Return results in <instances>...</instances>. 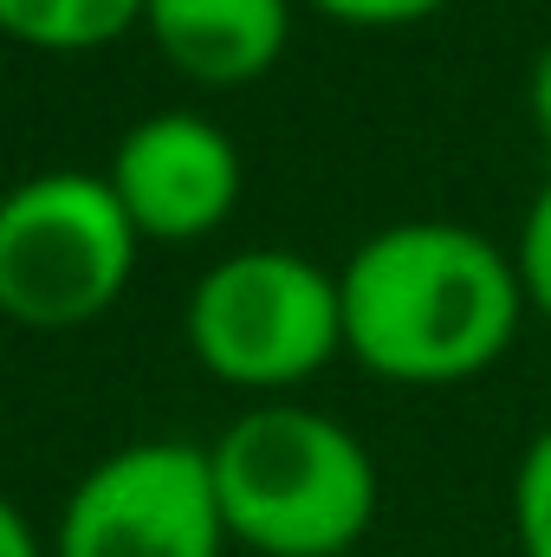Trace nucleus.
Segmentation results:
<instances>
[{"label":"nucleus","mask_w":551,"mask_h":557,"mask_svg":"<svg viewBox=\"0 0 551 557\" xmlns=\"http://www.w3.org/2000/svg\"><path fill=\"white\" fill-rule=\"evenodd\" d=\"M526 111H532V131L546 143L551 156V39L539 46V59H532V78H526Z\"/></svg>","instance_id":"nucleus-13"},{"label":"nucleus","mask_w":551,"mask_h":557,"mask_svg":"<svg viewBox=\"0 0 551 557\" xmlns=\"http://www.w3.org/2000/svg\"><path fill=\"white\" fill-rule=\"evenodd\" d=\"M105 182L118 208L131 214L137 240H208L215 227H228L247 169H241L234 137L215 117L149 111L118 137Z\"/></svg>","instance_id":"nucleus-6"},{"label":"nucleus","mask_w":551,"mask_h":557,"mask_svg":"<svg viewBox=\"0 0 551 557\" xmlns=\"http://www.w3.org/2000/svg\"><path fill=\"white\" fill-rule=\"evenodd\" d=\"M305 7L338 26H415V20H434L448 0H305Z\"/></svg>","instance_id":"nucleus-11"},{"label":"nucleus","mask_w":551,"mask_h":557,"mask_svg":"<svg viewBox=\"0 0 551 557\" xmlns=\"http://www.w3.org/2000/svg\"><path fill=\"white\" fill-rule=\"evenodd\" d=\"M344 357L403 389H448L493 370L526 305L513 247L467 221H396L338 267Z\"/></svg>","instance_id":"nucleus-1"},{"label":"nucleus","mask_w":551,"mask_h":557,"mask_svg":"<svg viewBox=\"0 0 551 557\" xmlns=\"http://www.w3.org/2000/svg\"><path fill=\"white\" fill-rule=\"evenodd\" d=\"M292 7L298 0H143L137 33H149L162 65L188 85L234 91L285 59Z\"/></svg>","instance_id":"nucleus-7"},{"label":"nucleus","mask_w":551,"mask_h":557,"mask_svg":"<svg viewBox=\"0 0 551 557\" xmlns=\"http://www.w3.org/2000/svg\"><path fill=\"white\" fill-rule=\"evenodd\" d=\"M513 539L519 557H551V421L526 441L513 473Z\"/></svg>","instance_id":"nucleus-9"},{"label":"nucleus","mask_w":551,"mask_h":557,"mask_svg":"<svg viewBox=\"0 0 551 557\" xmlns=\"http://www.w3.org/2000/svg\"><path fill=\"white\" fill-rule=\"evenodd\" d=\"M513 267H519V285H526V305L551 324V175L539 182V195H532V208L519 221Z\"/></svg>","instance_id":"nucleus-10"},{"label":"nucleus","mask_w":551,"mask_h":557,"mask_svg":"<svg viewBox=\"0 0 551 557\" xmlns=\"http://www.w3.org/2000/svg\"><path fill=\"white\" fill-rule=\"evenodd\" d=\"M137 227L105 169H46L0 195V318L26 331L98 324L137 273Z\"/></svg>","instance_id":"nucleus-4"},{"label":"nucleus","mask_w":551,"mask_h":557,"mask_svg":"<svg viewBox=\"0 0 551 557\" xmlns=\"http://www.w3.org/2000/svg\"><path fill=\"white\" fill-rule=\"evenodd\" d=\"M143 26V0H0V33L33 52H98Z\"/></svg>","instance_id":"nucleus-8"},{"label":"nucleus","mask_w":551,"mask_h":557,"mask_svg":"<svg viewBox=\"0 0 551 557\" xmlns=\"http://www.w3.org/2000/svg\"><path fill=\"white\" fill-rule=\"evenodd\" d=\"M46 545L52 557H228L208 447L169 434L111 447L78 473Z\"/></svg>","instance_id":"nucleus-5"},{"label":"nucleus","mask_w":551,"mask_h":557,"mask_svg":"<svg viewBox=\"0 0 551 557\" xmlns=\"http://www.w3.org/2000/svg\"><path fill=\"white\" fill-rule=\"evenodd\" d=\"M0 557H52V545L26 525V512L0 493Z\"/></svg>","instance_id":"nucleus-12"},{"label":"nucleus","mask_w":551,"mask_h":557,"mask_svg":"<svg viewBox=\"0 0 551 557\" xmlns=\"http://www.w3.org/2000/svg\"><path fill=\"white\" fill-rule=\"evenodd\" d=\"M228 539L254 557H351L383 506L370 447L325 409L254 403L208 441Z\"/></svg>","instance_id":"nucleus-2"},{"label":"nucleus","mask_w":551,"mask_h":557,"mask_svg":"<svg viewBox=\"0 0 551 557\" xmlns=\"http://www.w3.org/2000/svg\"><path fill=\"white\" fill-rule=\"evenodd\" d=\"M182 331L215 383L273 403L344 357L338 273L292 247H241L195 278Z\"/></svg>","instance_id":"nucleus-3"}]
</instances>
